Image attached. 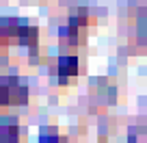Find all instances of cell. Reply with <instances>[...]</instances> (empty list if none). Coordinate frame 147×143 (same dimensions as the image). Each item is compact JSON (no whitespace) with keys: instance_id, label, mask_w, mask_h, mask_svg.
I'll use <instances>...</instances> for the list:
<instances>
[{"instance_id":"cell-1","label":"cell","mask_w":147,"mask_h":143,"mask_svg":"<svg viewBox=\"0 0 147 143\" xmlns=\"http://www.w3.org/2000/svg\"><path fill=\"white\" fill-rule=\"evenodd\" d=\"M80 72V61L76 54H63L59 56V61H56V74H59L61 83H69V80H74L76 76H78Z\"/></svg>"},{"instance_id":"cell-2","label":"cell","mask_w":147,"mask_h":143,"mask_svg":"<svg viewBox=\"0 0 147 143\" xmlns=\"http://www.w3.org/2000/svg\"><path fill=\"white\" fill-rule=\"evenodd\" d=\"M15 76H5L0 74V108L13 106V85H15Z\"/></svg>"},{"instance_id":"cell-3","label":"cell","mask_w":147,"mask_h":143,"mask_svg":"<svg viewBox=\"0 0 147 143\" xmlns=\"http://www.w3.org/2000/svg\"><path fill=\"white\" fill-rule=\"evenodd\" d=\"M39 143H67V139L56 128H43L39 134Z\"/></svg>"},{"instance_id":"cell-4","label":"cell","mask_w":147,"mask_h":143,"mask_svg":"<svg viewBox=\"0 0 147 143\" xmlns=\"http://www.w3.org/2000/svg\"><path fill=\"white\" fill-rule=\"evenodd\" d=\"M7 46H9V41L0 35V54H5V52H7Z\"/></svg>"},{"instance_id":"cell-5","label":"cell","mask_w":147,"mask_h":143,"mask_svg":"<svg viewBox=\"0 0 147 143\" xmlns=\"http://www.w3.org/2000/svg\"><path fill=\"white\" fill-rule=\"evenodd\" d=\"M130 143H136V141H134V139H132V141H130Z\"/></svg>"}]
</instances>
